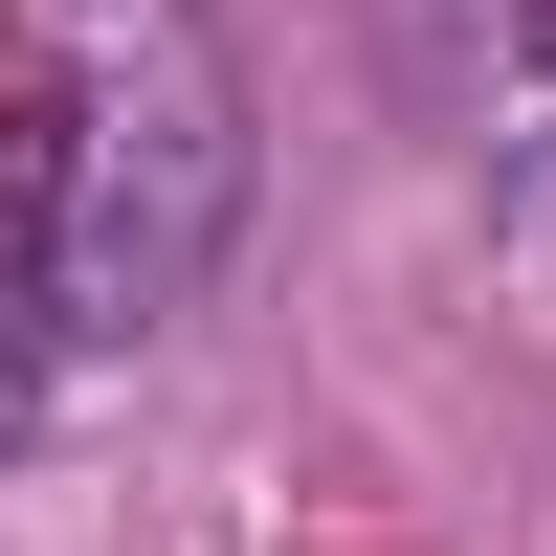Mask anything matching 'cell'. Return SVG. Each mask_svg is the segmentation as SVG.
I'll list each match as a JSON object with an SVG mask.
<instances>
[{
    "label": "cell",
    "instance_id": "6da1fadb",
    "mask_svg": "<svg viewBox=\"0 0 556 556\" xmlns=\"http://www.w3.org/2000/svg\"><path fill=\"white\" fill-rule=\"evenodd\" d=\"M245 245V67L178 0H23L0 45V401H67Z\"/></svg>",
    "mask_w": 556,
    "mask_h": 556
},
{
    "label": "cell",
    "instance_id": "7a4b0ae2",
    "mask_svg": "<svg viewBox=\"0 0 556 556\" xmlns=\"http://www.w3.org/2000/svg\"><path fill=\"white\" fill-rule=\"evenodd\" d=\"M0 424H23V401H0Z\"/></svg>",
    "mask_w": 556,
    "mask_h": 556
}]
</instances>
